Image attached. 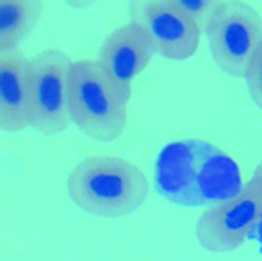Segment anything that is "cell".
Wrapping results in <instances>:
<instances>
[{"mask_svg":"<svg viewBox=\"0 0 262 261\" xmlns=\"http://www.w3.org/2000/svg\"><path fill=\"white\" fill-rule=\"evenodd\" d=\"M253 175L262 178V160H261V161L258 163V165L256 166V168H255V170H254V172H253Z\"/></svg>","mask_w":262,"mask_h":261,"instance_id":"obj_13","label":"cell"},{"mask_svg":"<svg viewBox=\"0 0 262 261\" xmlns=\"http://www.w3.org/2000/svg\"><path fill=\"white\" fill-rule=\"evenodd\" d=\"M262 221V178L252 177L234 194L211 204L199 216L194 233L211 253L241 248Z\"/></svg>","mask_w":262,"mask_h":261,"instance_id":"obj_5","label":"cell"},{"mask_svg":"<svg viewBox=\"0 0 262 261\" xmlns=\"http://www.w3.org/2000/svg\"><path fill=\"white\" fill-rule=\"evenodd\" d=\"M244 78L252 101L262 111V42L253 53Z\"/></svg>","mask_w":262,"mask_h":261,"instance_id":"obj_11","label":"cell"},{"mask_svg":"<svg viewBox=\"0 0 262 261\" xmlns=\"http://www.w3.org/2000/svg\"><path fill=\"white\" fill-rule=\"evenodd\" d=\"M205 34L215 64L229 77L244 78L248 63L262 42V16L248 2L219 0Z\"/></svg>","mask_w":262,"mask_h":261,"instance_id":"obj_4","label":"cell"},{"mask_svg":"<svg viewBox=\"0 0 262 261\" xmlns=\"http://www.w3.org/2000/svg\"><path fill=\"white\" fill-rule=\"evenodd\" d=\"M30 63L20 49L0 54V129L14 133L30 126Z\"/></svg>","mask_w":262,"mask_h":261,"instance_id":"obj_9","label":"cell"},{"mask_svg":"<svg viewBox=\"0 0 262 261\" xmlns=\"http://www.w3.org/2000/svg\"><path fill=\"white\" fill-rule=\"evenodd\" d=\"M43 10L41 0H0V54L19 49L38 26Z\"/></svg>","mask_w":262,"mask_h":261,"instance_id":"obj_10","label":"cell"},{"mask_svg":"<svg viewBox=\"0 0 262 261\" xmlns=\"http://www.w3.org/2000/svg\"><path fill=\"white\" fill-rule=\"evenodd\" d=\"M129 100L95 59L73 61L69 78L70 116L86 136L100 142L119 139L127 127Z\"/></svg>","mask_w":262,"mask_h":261,"instance_id":"obj_3","label":"cell"},{"mask_svg":"<svg viewBox=\"0 0 262 261\" xmlns=\"http://www.w3.org/2000/svg\"><path fill=\"white\" fill-rule=\"evenodd\" d=\"M154 185L166 202L184 208L210 206L243 186L234 161L219 146L201 138L165 144L155 162Z\"/></svg>","mask_w":262,"mask_h":261,"instance_id":"obj_1","label":"cell"},{"mask_svg":"<svg viewBox=\"0 0 262 261\" xmlns=\"http://www.w3.org/2000/svg\"><path fill=\"white\" fill-rule=\"evenodd\" d=\"M156 54V48L146 32L130 20L105 37L95 60L124 94L131 98L133 81Z\"/></svg>","mask_w":262,"mask_h":261,"instance_id":"obj_8","label":"cell"},{"mask_svg":"<svg viewBox=\"0 0 262 261\" xmlns=\"http://www.w3.org/2000/svg\"><path fill=\"white\" fill-rule=\"evenodd\" d=\"M186 14H188L202 29L208 23V19L216 7L219 0H174Z\"/></svg>","mask_w":262,"mask_h":261,"instance_id":"obj_12","label":"cell"},{"mask_svg":"<svg viewBox=\"0 0 262 261\" xmlns=\"http://www.w3.org/2000/svg\"><path fill=\"white\" fill-rule=\"evenodd\" d=\"M67 191L82 211L101 218L126 217L147 200L149 184L132 162L115 156L86 157L69 173Z\"/></svg>","mask_w":262,"mask_h":261,"instance_id":"obj_2","label":"cell"},{"mask_svg":"<svg viewBox=\"0 0 262 261\" xmlns=\"http://www.w3.org/2000/svg\"><path fill=\"white\" fill-rule=\"evenodd\" d=\"M73 60L60 49L47 48L30 63V127L44 136L66 131L71 123L69 78Z\"/></svg>","mask_w":262,"mask_h":261,"instance_id":"obj_6","label":"cell"},{"mask_svg":"<svg viewBox=\"0 0 262 261\" xmlns=\"http://www.w3.org/2000/svg\"><path fill=\"white\" fill-rule=\"evenodd\" d=\"M128 15L150 38L157 54L170 60H186L198 51L202 29L174 0H132Z\"/></svg>","mask_w":262,"mask_h":261,"instance_id":"obj_7","label":"cell"}]
</instances>
